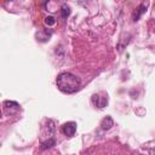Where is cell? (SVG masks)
<instances>
[{
    "instance_id": "2",
    "label": "cell",
    "mask_w": 155,
    "mask_h": 155,
    "mask_svg": "<svg viewBox=\"0 0 155 155\" xmlns=\"http://www.w3.org/2000/svg\"><path fill=\"white\" fill-rule=\"evenodd\" d=\"M4 110L5 113L7 114H15L19 110V104L17 102H13V101H5L4 102Z\"/></svg>"
},
{
    "instance_id": "3",
    "label": "cell",
    "mask_w": 155,
    "mask_h": 155,
    "mask_svg": "<svg viewBox=\"0 0 155 155\" xmlns=\"http://www.w3.org/2000/svg\"><path fill=\"white\" fill-rule=\"evenodd\" d=\"M62 131L65 136L68 137H73L76 132V122L74 121H69V122H65L63 126H62Z\"/></svg>"
},
{
    "instance_id": "4",
    "label": "cell",
    "mask_w": 155,
    "mask_h": 155,
    "mask_svg": "<svg viewBox=\"0 0 155 155\" xmlns=\"http://www.w3.org/2000/svg\"><path fill=\"white\" fill-rule=\"evenodd\" d=\"M92 103H93V105H96L98 108H104L108 103V98L107 97H101L99 94H93L92 96Z\"/></svg>"
},
{
    "instance_id": "9",
    "label": "cell",
    "mask_w": 155,
    "mask_h": 155,
    "mask_svg": "<svg viewBox=\"0 0 155 155\" xmlns=\"http://www.w3.org/2000/svg\"><path fill=\"white\" fill-rule=\"evenodd\" d=\"M53 145H56V139H54V138H48L46 142H44V143L41 144V149H42V150H46V149H48V148H52Z\"/></svg>"
},
{
    "instance_id": "10",
    "label": "cell",
    "mask_w": 155,
    "mask_h": 155,
    "mask_svg": "<svg viewBox=\"0 0 155 155\" xmlns=\"http://www.w3.org/2000/svg\"><path fill=\"white\" fill-rule=\"evenodd\" d=\"M61 13H62V17H63V18H67V17L70 15V8H69L67 5H63V6H62V10H61Z\"/></svg>"
},
{
    "instance_id": "8",
    "label": "cell",
    "mask_w": 155,
    "mask_h": 155,
    "mask_svg": "<svg viewBox=\"0 0 155 155\" xmlns=\"http://www.w3.org/2000/svg\"><path fill=\"white\" fill-rule=\"evenodd\" d=\"M46 130H47V133L48 136H53L54 132H56V124L53 120H47V124H46Z\"/></svg>"
},
{
    "instance_id": "1",
    "label": "cell",
    "mask_w": 155,
    "mask_h": 155,
    "mask_svg": "<svg viewBox=\"0 0 155 155\" xmlns=\"http://www.w3.org/2000/svg\"><path fill=\"white\" fill-rule=\"evenodd\" d=\"M56 82L57 87L64 93H74L81 87V80L71 73H61Z\"/></svg>"
},
{
    "instance_id": "6",
    "label": "cell",
    "mask_w": 155,
    "mask_h": 155,
    "mask_svg": "<svg viewBox=\"0 0 155 155\" xmlns=\"http://www.w3.org/2000/svg\"><path fill=\"white\" fill-rule=\"evenodd\" d=\"M50 36H51V31L48 33L47 29H42V30H40V31L36 34L38 40H40V41H47Z\"/></svg>"
},
{
    "instance_id": "11",
    "label": "cell",
    "mask_w": 155,
    "mask_h": 155,
    "mask_svg": "<svg viewBox=\"0 0 155 155\" xmlns=\"http://www.w3.org/2000/svg\"><path fill=\"white\" fill-rule=\"evenodd\" d=\"M45 23H46L47 25H53V24L56 23V19H54L52 16H48V17L45 18Z\"/></svg>"
},
{
    "instance_id": "5",
    "label": "cell",
    "mask_w": 155,
    "mask_h": 155,
    "mask_svg": "<svg viewBox=\"0 0 155 155\" xmlns=\"http://www.w3.org/2000/svg\"><path fill=\"white\" fill-rule=\"evenodd\" d=\"M145 11H147V7H145L143 4H142V5H139V6L137 7V10L134 11V13H133V21H134V22H136V21H138V19L140 18V16H142Z\"/></svg>"
},
{
    "instance_id": "7",
    "label": "cell",
    "mask_w": 155,
    "mask_h": 155,
    "mask_svg": "<svg viewBox=\"0 0 155 155\" xmlns=\"http://www.w3.org/2000/svg\"><path fill=\"white\" fill-rule=\"evenodd\" d=\"M113 125H114V121H113V119H111L110 116L104 117V119L102 120V122H101V127H102L103 130H109V128H111Z\"/></svg>"
}]
</instances>
